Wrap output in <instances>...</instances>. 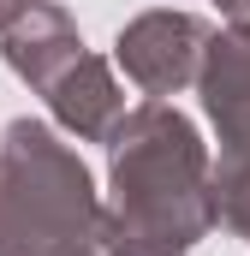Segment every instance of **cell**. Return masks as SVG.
I'll list each match as a JSON object with an SVG mask.
<instances>
[{
    "mask_svg": "<svg viewBox=\"0 0 250 256\" xmlns=\"http://www.w3.org/2000/svg\"><path fill=\"white\" fill-rule=\"evenodd\" d=\"M208 226L202 149L179 114L149 108L120 131V220L114 256H179Z\"/></svg>",
    "mask_w": 250,
    "mask_h": 256,
    "instance_id": "obj_1",
    "label": "cell"
},
{
    "mask_svg": "<svg viewBox=\"0 0 250 256\" xmlns=\"http://www.w3.org/2000/svg\"><path fill=\"white\" fill-rule=\"evenodd\" d=\"M90 179L84 167L54 149L42 126H12L6 161H0V256H30L48 244V256H90Z\"/></svg>",
    "mask_w": 250,
    "mask_h": 256,
    "instance_id": "obj_2",
    "label": "cell"
},
{
    "mask_svg": "<svg viewBox=\"0 0 250 256\" xmlns=\"http://www.w3.org/2000/svg\"><path fill=\"white\" fill-rule=\"evenodd\" d=\"M196 42H202V24H196V18H167V12H155V18H137L120 36V60H125V72H131L143 90L161 96V90H179L190 78Z\"/></svg>",
    "mask_w": 250,
    "mask_h": 256,
    "instance_id": "obj_3",
    "label": "cell"
},
{
    "mask_svg": "<svg viewBox=\"0 0 250 256\" xmlns=\"http://www.w3.org/2000/svg\"><path fill=\"white\" fill-rule=\"evenodd\" d=\"M0 12H6V0H0Z\"/></svg>",
    "mask_w": 250,
    "mask_h": 256,
    "instance_id": "obj_4",
    "label": "cell"
}]
</instances>
